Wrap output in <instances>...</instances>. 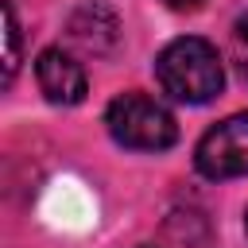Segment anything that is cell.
I'll return each mask as SVG.
<instances>
[{
  "label": "cell",
  "instance_id": "obj_7",
  "mask_svg": "<svg viewBox=\"0 0 248 248\" xmlns=\"http://www.w3.org/2000/svg\"><path fill=\"white\" fill-rule=\"evenodd\" d=\"M167 8H174V12H190V8H202L205 0H163Z\"/></svg>",
  "mask_w": 248,
  "mask_h": 248
},
{
  "label": "cell",
  "instance_id": "obj_6",
  "mask_svg": "<svg viewBox=\"0 0 248 248\" xmlns=\"http://www.w3.org/2000/svg\"><path fill=\"white\" fill-rule=\"evenodd\" d=\"M232 62H236V70L248 78V12L232 23Z\"/></svg>",
  "mask_w": 248,
  "mask_h": 248
},
{
  "label": "cell",
  "instance_id": "obj_2",
  "mask_svg": "<svg viewBox=\"0 0 248 248\" xmlns=\"http://www.w3.org/2000/svg\"><path fill=\"white\" fill-rule=\"evenodd\" d=\"M105 124L112 140L132 151H167L178 140V124L167 112V105H159L147 93H120L105 108Z\"/></svg>",
  "mask_w": 248,
  "mask_h": 248
},
{
  "label": "cell",
  "instance_id": "obj_5",
  "mask_svg": "<svg viewBox=\"0 0 248 248\" xmlns=\"http://www.w3.org/2000/svg\"><path fill=\"white\" fill-rule=\"evenodd\" d=\"M4 31H8L4 81H12V78H16V70H19V23H16V8H12V0H4Z\"/></svg>",
  "mask_w": 248,
  "mask_h": 248
},
{
  "label": "cell",
  "instance_id": "obj_1",
  "mask_svg": "<svg viewBox=\"0 0 248 248\" xmlns=\"http://www.w3.org/2000/svg\"><path fill=\"white\" fill-rule=\"evenodd\" d=\"M155 78L163 85L167 97L182 101V105H205L221 93L225 85V66L213 43L186 35L163 46V54L155 58Z\"/></svg>",
  "mask_w": 248,
  "mask_h": 248
},
{
  "label": "cell",
  "instance_id": "obj_4",
  "mask_svg": "<svg viewBox=\"0 0 248 248\" xmlns=\"http://www.w3.org/2000/svg\"><path fill=\"white\" fill-rule=\"evenodd\" d=\"M35 78H39V89L46 93L50 105H78L89 89L85 81V70L78 58H70L66 50L58 46H46L35 62Z\"/></svg>",
  "mask_w": 248,
  "mask_h": 248
},
{
  "label": "cell",
  "instance_id": "obj_3",
  "mask_svg": "<svg viewBox=\"0 0 248 248\" xmlns=\"http://www.w3.org/2000/svg\"><path fill=\"white\" fill-rule=\"evenodd\" d=\"M194 167L213 182L248 174V112H236L213 124L194 147Z\"/></svg>",
  "mask_w": 248,
  "mask_h": 248
},
{
  "label": "cell",
  "instance_id": "obj_8",
  "mask_svg": "<svg viewBox=\"0 0 248 248\" xmlns=\"http://www.w3.org/2000/svg\"><path fill=\"white\" fill-rule=\"evenodd\" d=\"M140 248H147V244H140Z\"/></svg>",
  "mask_w": 248,
  "mask_h": 248
}]
</instances>
